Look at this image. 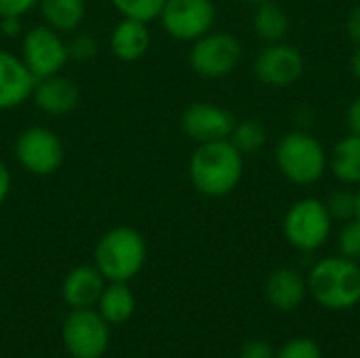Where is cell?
Wrapping results in <instances>:
<instances>
[{"mask_svg":"<svg viewBox=\"0 0 360 358\" xmlns=\"http://www.w3.org/2000/svg\"><path fill=\"white\" fill-rule=\"evenodd\" d=\"M240 59V44L232 34L207 32L194 40L190 51V65L198 76L221 78L230 74Z\"/></svg>","mask_w":360,"mask_h":358,"instance_id":"10","label":"cell"},{"mask_svg":"<svg viewBox=\"0 0 360 358\" xmlns=\"http://www.w3.org/2000/svg\"><path fill=\"white\" fill-rule=\"evenodd\" d=\"M40 0H0V17H23L38 8Z\"/></svg>","mask_w":360,"mask_h":358,"instance_id":"29","label":"cell"},{"mask_svg":"<svg viewBox=\"0 0 360 358\" xmlns=\"http://www.w3.org/2000/svg\"><path fill=\"white\" fill-rule=\"evenodd\" d=\"M327 211L331 217L342 219V222H350L356 217V196L350 192H335L329 203H327Z\"/></svg>","mask_w":360,"mask_h":358,"instance_id":"26","label":"cell"},{"mask_svg":"<svg viewBox=\"0 0 360 358\" xmlns=\"http://www.w3.org/2000/svg\"><path fill=\"white\" fill-rule=\"evenodd\" d=\"M105 283L108 281L95 268V264L93 266H76L65 274V279L61 283V298H63L65 306H70L72 310L95 308Z\"/></svg>","mask_w":360,"mask_h":358,"instance_id":"15","label":"cell"},{"mask_svg":"<svg viewBox=\"0 0 360 358\" xmlns=\"http://www.w3.org/2000/svg\"><path fill=\"white\" fill-rule=\"evenodd\" d=\"M308 291L327 310H350L360 302V266L344 255L312 266Z\"/></svg>","mask_w":360,"mask_h":358,"instance_id":"3","label":"cell"},{"mask_svg":"<svg viewBox=\"0 0 360 358\" xmlns=\"http://www.w3.org/2000/svg\"><path fill=\"white\" fill-rule=\"evenodd\" d=\"M348 32H350L352 40L360 42V4L350 13V17H348Z\"/></svg>","mask_w":360,"mask_h":358,"instance_id":"33","label":"cell"},{"mask_svg":"<svg viewBox=\"0 0 360 358\" xmlns=\"http://www.w3.org/2000/svg\"><path fill=\"white\" fill-rule=\"evenodd\" d=\"M11 192V171L8 167L0 160V207L4 205V200L8 198Z\"/></svg>","mask_w":360,"mask_h":358,"instance_id":"31","label":"cell"},{"mask_svg":"<svg viewBox=\"0 0 360 358\" xmlns=\"http://www.w3.org/2000/svg\"><path fill=\"white\" fill-rule=\"evenodd\" d=\"M63 143L46 127H27L15 141L17 162L36 177H49L63 165Z\"/></svg>","mask_w":360,"mask_h":358,"instance_id":"7","label":"cell"},{"mask_svg":"<svg viewBox=\"0 0 360 358\" xmlns=\"http://www.w3.org/2000/svg\"><path fill=\"white\" fill-rule=\"evenodd\" d=\"M110 2L122 17L150 23L158 19L167 0H110Z\"/></svg>","mask_w":360,"mask_h":358,"instance_id":"23","label":"cell"},{"mask_svg":"<svg viewBox=\"0 0 360 358\" xmlns=\"http://www.w3.org/2000/svg\"><path fill=\"white\" fill-rule=\"evenodd\" d=\"M306 291L308 283L300 272L291 268H278L266 281V298L270 306L281 312H291L297 306H302Z\"/></svg>","mask_w":360,"mask_h":358,"instance_id":"17","label":"cell"},{"mask_svg":"<svg viewBox=\"0 0 360 358\" xmlns=\"http://www.w3.org/2000/svg\"><path fill=\"white\" fill-rule=\"evenodd\" d=\"M21 59L34 78H46L61 74L70 61L68 42L59 32L49 25H34L21 36Z\"/></svg>","mask_w":360,"mask_h":358,"instance_id":"6","label":"cell"},{"mask_svg":"<svg viewBox=\"0 0 360 358\" xmlns=\"http://www.w3.org/2000/svg\"><path fill=\"white\" fill-rule=\"evenodd\" d=\"M148 247L131 226L110 228L95 245L93 264L108 283H129L146 266Z\"/></svg>","mask_w":360,"mask_h":358,"instance_id":"2","label":"cell"},{"mask_svg":"<svg viewBox=\"0 0 360 358\" xmlns=\"http://www.w3.org/2000/svg\"><path fill=\"white\" fill-rule=\"evenodd\" d=\"M165 32L175 40L194 42L215 23V4L211 0H167L158 15Z\"/></svg>","mask_w":360,"mask_h":358,"instance_id":"9","label":"cell"},{"mask_svg":"<svg viewBox=\"0 0 360 358\" xmlns=\"http://www.w3.org/2000/svg\"><path fill=\"white\" fill-rule=\"evenodd\" d=\"M356 219H360V192L356 194Z\"/></svg>","mask_w":360,"mask_h":358,"instance_id":"35","label":"cell"},{"mask_svg":"<svg viewBox=\"0 0 360 358\" xmlns=\"http://www.w3.org/2000/svg\"><path fill=\"white\" fill-rule=\"evenodd\" d=\"M137 308V300L129 283H105L101 298L95 306V310L110 323V325H122L127 323Z\"/></svg>","mask_w":360,"mask_h":358,"instance_id":"18","label":"cell"},{"mask_svg":"<svg viewBox=\"0 0 360 358\" xmlns=\"http://www.w3.org/2000/svg\"><path fill=\"white\" fill-rule=\"evenodd\" d=\"M234 127V116L213 103H192L181 114V131L198 143L228 139Z\"/></svg>","mask_w":360,"mask_h":358,"instance_id":"11","label":"cell"},{"mask_svg":"<svg viewBox=\"0 0 360 358\" xmlns=\"http://www.w3.org/2000/svg\"><path fill=\"white\" fill-rule=\"evenodd\" d=\"M255 32L272 42H278L289 27V19L285 15V11L272 2H264L257 11H255V19H253Z\"/></svg>","mask_w":360,"mask_h":358,"instance_id":"21","label":"cell"},{"mask_svg":"<svg viewBox=\"0 0 360 358\" xmlns=\"http://www.w3.org/2000/svg\"><path fill=\"white\" fill-rule=\"evenodd\" d=\"M230 141L232 146L240 152V154H251L255 150H259L266 141V131L257 120H245L240 124L234 127V131L230 133Z\"/></svg>","mask_w":360,"mask_h":358,"instance_id":"22","label":"cell"},{"mask_svg":"<svg viewBox=\"0 0 360 358\" xmlns=\"http://www.w3.org/2000/svg\"><path fill=\"white\" fill-rule=\"evenodd\" d=\"M331 169L346 184L360 181V137L352 135L342 139L331 152Z\"/></svg>","mask_w":360,"mask_h":358,"instance_id":"20","label":"cell"},{"mask_svg":"<svg viewBox=\"0 0 360 358\" xmlns=\"http://www.w3.org/2000/svg\"><path fill=\"white\" fill-rule=\"evenodd\" d=\"M68 51H70V59H78V61H89L97 55V40L89 34H82V36H76L70 44H68Z\"/></svg>","mask_w":360,"mask_h":358,"instance_id":"27","label":"cell"},{"mask_svg":"<svg viewBox=\"0 0 360 358\" xmlns=\"http://www.w3.org/2000/svg\"><path fill=\"white\" fill-rule=\"evenodd\" d=\"M32 99L40 112L49 116H65L76 110L80 101V91L74 80L61 74H53L36 80Z\"/></svg>","mask_w":360,"mask_h":358,"instance_id":"14","label":"cell"},{"mask_svg":"<svg viewBox=\"0 0 360 358\" xmlns=\"http://www.w3.org/2000/svg\"><path fill=\"white\" fill-rule=\"evenodd\" d=\"M276 162L281 171L295 184L316 181L327 165L323 146L308 133H289L276 148Z\"/></svg>","mask_w":360,"mask_h":358,"instance_id":"5","label":"cell"},{"mask_svg":"<svg viewBox=\"0 0 360 358\" xmlns=\"http://www.w3.org/2000/svg\"><path fill=\"white\" fill-rule=\"evenodd\" d=\"M61 342L72 358H101L110 348V323L95 308H76L61 325Z\"/></svg>","mask_w":360,"mask_h":358,"instance_id":"4","label":"cell"},{"mask_svg":"<svg viewBox=\"0 0 360 358\" xmlns=\"http://www.w3.org/2000/svg\"><path fill=\"white\" fill-rule=\"evenodd\" d=\"M243 175V154L230 139L207 141L196 148L190 160V179L205 196H226Z\"/></svg>","mask_w":360,"mask_h":358,"instance_id":"1","label":"cell"},{"mask_svg":"<svg viewBox=\"0 0 360 358\" xmlns=\"http://www.w3.org/2000/svg\"><path fill=\"white\" fill-rule=\"evenodd\" d=\"M276 358H323L321 346L310 338H295L283 344Z\"/></svg>","mask_w":360,"mask_h":358,"instance_id":"25","label":"cell"},{"mask_svg":"<svg viewBox=\"0 0 360 358\" xmlns=\"http://www.w3.org/2000/svg\"><path fill=\"white\" fill-rule=\"evenodd\" d=\"M352 70H354L356 78L360 80V49L354 53V57H352Z\"/></svg>","mask_w":360,"mask_h":358,"instance_id":"34","label":"cell"},{"mask_svg":"<svg viewBox=\"0 0 360 358\" xmlns=\"http://www.w3.org/2000/svg\"><path fill=\"white\" fill-rule=\"evenodd\" d=\"M245 2H264V0H245Z\"/></svg>","mask_w":360,"mask_h":358,"instance_id":"36","label":"cell"},{"mask_svg":"<svg viewBox=\"0 0 360 358\" xmlns=\"http://www.w3.org/2000/svg\"><path fill=\"white\" fill-rule=\"evenodd\" d=\"M238 358H276V350L266 340H249L243 344Z\"/></svg>","mask_w":360,"mask_h":358,"instance_id":"28","label":"cell"},{"mask_svg":"<svg viewBox=\"0 0 360 358\" xmlns=\"http://www.w3.org/2000/svg\"><path fill=\"white\" fill-rule=\"evenodd\" d=\"M38 11L42 23L59 34H68L80 27L86 15V0H40Z\"/></svg>","mask_w":360,"mask_h":358,"instance_id":"19","label":"cell"},{"mask_svg":"<svg viewBox=\"0 0 360 358\" xmlns=\"http://www.w3.org/2000/svg\"><path fill=\"white\" fill-rule=\"evenodd\" d=\"M0 32L6 38H15L21 34V17H0Z\"/></svg>","mask_w":360,"mask_h":358,"instance_id":"30","label":"cell"},{"mask_svg":"<svg viewBox=\"0 0 360 358\" xmlns=\"http://www.w3.org/2000/svg\"><path fill=\"white\" fill-rule=\"evenodd\" d=\"M338 249H340V255L348 257V260H360V219H350L342 232H340V238H338Z\"/></svg>","mask_w":360,"mask_h":358,"instance_id":"24","label":"cell"},{"mask_svg":"<svg viewBox=\"0 0 360 358\" xmlns=\"http://www.w3.org/2000/svg\"><path fill=\"white\" fill-rule=\"evenodd\" d=\"M348 127H350L352 135L360 137V99H356L348 110Z\"/></svg>","mask_w":360,"mask_h":358,"instance_id":"32","label":"cell"},{"mask_svg":"<svg viewBox=\"0 0 360 358\" xmlns=\"http://www.w3.org/2000/svg\"><path fill=\"white\" fill-rule=\"evenodd\" d=\"M304 70L302 55L289 44H270L255 61V74L262 82L272 87H287L300 78Z\"/></svg>","mask_w":360,"mask_h":358,"instance_id":"12","label":"cell"},{"mask_svg":"<svg viewBox=\"0 0 360 358\" xmlns=\"http://www.w3.org/2000/svg\"><path fill=\"white\" fill-rule=\"evenodd\" d=\"M331 215L327 205L316 198H306L293 205L285 217V236L300 251H314L329 238Z\"/></svg>","mask_w":360,"mask_h":358,"instance_id":"8","label":"cell"},{"mask_svg":"<svg viewBox=\"0 0 360 358\" xmlns=\"http://www.w3.org/2000/svg\"><path fill=\"white\" fill-rule=\"evenodd\" d=\"M152 44V34L146 21L122 17L110 34V51L120 61L141 59Z\"/></svg>","mask_w":360,"mask_h":358,"instance_id":"16","label":"cell"},{"mask_svg":"<svg viewBox=\"0 0 360 358\" xmlns=\"http://www.w3.org/2000/svg\"><path fill=\"white\" fill-rule=\"evenodd\" d=\"M36 78L21 57L0 49V110H15L23 106L34 93Z\"/></svg>","mask_w":360,"mask_h":358,"instance_id":"13","label":"cell"}]
</instances>
